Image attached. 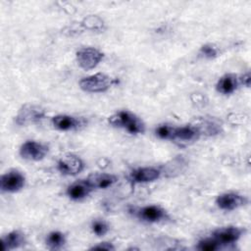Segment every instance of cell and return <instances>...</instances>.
Here are the masks:
<instances>
[{
	"mask_svg": "<svg viewBox=\"0 0 251 251\" xmlns=\"http://www.w3.org/2000/svg\"><path fill=\"white\" fill-rule=\"evenodd\" d=\"M108 121L113 126L124 128L131 134H139L145 131L143 121L129 111H119L110 116Z\"/></svg>",
	"mask_w": 251,
	"mask_h": 251,
	"instance_id": "6da1fadb",
	"label": "cell"
},
{
	"mask_svg": "<svg viewBox=\"0 0 251 251\" xmlns=\"http://www.w3.org/2000/svg\"><path fill=\"white\" fill-rule=\"evenodd\" d=\"M115 82L116 80L108 75L97 73L81 78L79 80V87L85 92L101 93L107 91Z\"/></svg>",
	"mask_w": 251,
	"mask_h": 251,
	"instance_id": "7a4b0ae2",
	"label": "cell"
},
{
	"mask_svg": "<svg viewBox=\"0 0 251 251\" xmlns=\"http://www.w3.org/2000/svg\"><path fill=\"white\" fill-rule=\"evenodd\" d=\"M45 117V110L37 105L25 104L18 112L15 122L19 126H27L40 122Z\"/></svg>",
	"mask_w": 251,
	"mask_h": 251,
	"instance_id": "3957f363",
	"label": "cell"
},
{
	"mask_svg": "<svg viewBox=\"0 0 251 251\" xmlns=\"http://www.w3.org/2000/svg\"><path fill=\"white\" fill-rule=\"evenodd\" d=\"M76 62L85 71L94 69L103 59L104 54L94 47H83L76 51Z\"/></svg>",
	"mask_w": 251,
	"mask_h": 251,
	"instance_id": "277c9868",
	"label": "cell"
},
{
	"mask_svg": "<svg viewBox=\"0 0 251 251\" xmlns=\"http://www.w3.org/2000/svg\"><path fill=\"white\" fill-rule=\"evenodd\" d=\"M57 169L62 175L75 176L83 171L84 163L75 154H66L58 160Z\"/></svg>",
	"mask_w": 251,
	"mask_h": 251,
	"instance_id": "5b68a950",
	"label": "cell"
},
{
	"mask_svg": "<svg viewBox=\"0 0 251 251\" xmlns=\"http://www.w3.org/2000/svg\"><path fill=\"white\" fill-rule=\"evenodd\" d=\"M48 153V147L34 140H27L20 147V155L28 161H40Z\"/></svg>",
	"mask_w": 251,
	"mask_h": 251,
	"instance_id": "8992f818",
	"label": "cell"
},
{
	"mask_svg": "<svg viewBox=\"0 0 251 251\" xmlns=\"http://www.w3.org/2000/svg\"><path fill=\"white\" fill-rule=\"evenodd\" d=\"M25 183V176L17 171L12 170L2 175L0 179V188L3 192H17L21 190Z\"/></svg>",
	"mask_w": 251,
	"mask_h": 251,
	"instance_id": "52a82bcc",
	"label": "cell"
},
{
	"mask_svg": "<svg viewBox=\"0 0 251 251\" xmlns=\"http://www.w3.org/2000/svg\"><path fill=\"white\" fill-rule=\"evenodd\" d=\"M247 198L236 192H226L216 198V204L221 210L232 211L247 203Z\"/></svg>",
	"mask_w": 251,
	"mask_h": 251,
	"instance_id": "ba28073f",
	"label": "cell"
},
{
	"mask_svg": "<svg viewBox=\"0 0 251 251\" xmlns=\"http://www.w3.org/2000/svg\"><path fill=\"white\" fill-rule=\"evenodd\" d=\"M136 217L146 223H159L168 218L167 212L158 205H147L139 208L136 212Z\"/></svg>",
	"mask_w": 251,
	"mask_h": 251,
	"instance_id": "9c48e42d",
	"label": "cell"
},
{
	"mask_svg": "<svg viewBox=\"0 0 251 251\" xmlns=\"http://www.w3.org/2000/svg\"><path fill=\"white\" fill-rule=\"evenodd\" d=\"M243 232L244 229L237 226H225L216 229L213 232V237L221 245H227L236 242Z\"/></svg>",
	"mask_w": 251,
	"mask_h": 251,
	"instance_id": "30bf717a",
	"label": "cell"
},
{
	"mask_svg": "<svg viewBox=\"0 0 251 251\" xmlns=\"http://www.w3.org/2000/svg\"><path fill=\"white\" fill-rule=\"evenodd\" d=\"M161 171L154 167H142L133 170L130 173V179L136 183H146L158 179Z\"/></svg>",
	"mask_w": 251,
	"mask_h": 251,
	"instance_id": "8fae6325",
	"label": "cell"
},
{
	"mask_svg": "<svg viewBox=\"0 0 251 251\" xmlns=\"http://www.w3.org/2000/svg\"><path fill=\"white\" fill-rule=\"evenodd\" d=\"M52 125L55 128L62 130V131H68L78 128L82 123L79 119L70 116V115H57L54 116L51 120Z\"/></svg>",
	"mask_w": 251,
	"mask_h": 251,
	"instance_id": "7c38bea8",
	"label": "cell"
},
{
	"mask_svg": "<svg viewBox=\"0 0 251 251\" xmlns=\"http://www.w3.org/2000/svg\"><path fill=\"white\" fill-rule=\"evenodd\" d=\"M201 135L196 126H174L172 140H179L182 142L194 141Z\"/></svg>",
	"mask_w": 251,
	"mask_h": 251,
	"instance_id": "4fadbf2b",
	"label": "cell"
},
{
	"mask_svg": "<svg viewBox=\"0 0 251 251\" xmlns=\"http://www.w3.org/2000/svg\"><path fill=\"white\" fill-rule=\"evenodd\" d=\"M117 176L111 174H104V173H96L90 175L86 181L92 187V189H105L111 185H113L117 181Z\"/></svg>",
	"mask_w": 251,
	"mask_h": 251,
	"instance_id": "5bb4252c",
	"label": "cell"
},
{
	"mask_svg": "<svg viewBox=\"0 0 251 251\" xmlns=\"http://www.w3.org/2000/svg\"><path fill=\"white\" fill-rule=\"evenodd\" d=\"M238 77L233 74H226L221 76L216 84V89L219 93L227 95L233 93L238 86Z\"/></svg>",
	"mask_w": 251,
	"mask_h": 251,
	"instance_id": "9a60e30c",
	"label": "cell"
},
{
	"mask_svg": "<svg viewBox=\"0 0 251 251\" xmlns=\"http://www.w3.org/2000/svg\"><path fill=\"white\" fill-rule=\"evenodd\" d=\"M92 187L89 185V183L85 180H78L75 181L74 183H72L71 185H69L68 189H67V195L73 199V200H81L83 198H85L91 191H92Z\"/></svg>",
	"mask_w": 251,
	"mask_h": 251,
	"instance_id": "2e32d148",
	"label": "cell"
},
{
	"mask_svg": "<svg viewBox=\"0 0 251 251\" xmlns=\"http://www.w3.org/2000/svg\"><path fill=\"white\" fill-rule=\"evenodd\" d=\"M26 242L25 234L20 230H13L2 237L3 250H13L23 246Z\"/></svg>",
	"mask_w": 251,
	"mask_h": 251,
	"instance_id": "e0dca14e",
	"label": "cell"
},
{
	"mask_svg": "<svg viewBox=\"0 0 251 251\" xmlns=\"http://www.w3.org/2000/svg\"><path fill=\"white\" fill-rule=\"evenodd\" d=\"M81 25L83 28L91 31H102L105 27L104 21L96 15H89L85 17L81 22Z\"/></svg>",
	"mask_w": 251,
	"mask_h": 251,
	"instance_id": "ac0fdd59",
	"label": "cell"
},
{
	"mask_svg": "<svg viewBox=\"0 0 251 251\" xmlns=\"http://www.w3.org/2000/svg\"><path fill=\"white\" fill-rule=\"evenodd\" d=\"M45 243L48 248L56 250L62 248L66 243V236L63 232L55 230L48 233L45 239Z\"/></svg>",
	"mask_w": 251,
	"mask_h": 251,
	"instance_id": "d6986e66",
	"label": "cell"
},
{
	"mask_svg": "<svg viewBox=\"0 0 251 251\" xmlns=\"http://www.w3.org/2000/svg\"><path fill=\"white\" fill-rule=\"evenodd\" d=\"M220 246L221 244L214 237H209V238L201 239L198 242L196 248L201 251H214L219 249Z\"/></svg>",
	"mask_w": 251,
	"mask_h": 251,
	"instance_id": "ffe728a7",
	"label": "cell"
},
{
	"mask_svg": "<svg viewBox=\"0 0 251 251\" xmlns=\"http://www.w3.org/2000/svg\"><path fill=\"white\" fill-rule=\"evenodd\" d=\"M199 54L206 59H214L219 56V48L212 43H206L199 49Z\"/></svg>",
	"mask_w": 251,
	"mask_h": 251,
	"instance_id": "44dd1931",
	"label": "cell"
},
{
	"mask_svg": "<svg viewBox=\"0 0 251 251\" xmlns=\"http://www.w3.org/2000/svg\"><path fill=\"white\" fill-rule=\"evenodd\" d=\"M91 229L97 236H103L109 231V226L103 220H94L91 223Z\"/></svg>",
	"mask_w": 251,
	"mask_h": 251,
	"instance_id": "7402d4cb",
	"label": "cell"
},
{
	"mask_svg": "<svg viewBox=\"0 0 251 251\" xmlns=\"http://www.w3.org/2000/svg\"><path fill=\"white\" fill-rule=\"evenodd\" d=\"M173 126L169 125H160L155 128V134L161 139L172 140L173 137Z\"/></svg>",
	"mask_w": 251,
	"mask_h": 251,
	"instance_id": "603a6c76",
	"label": "cell"
},
{
	"mask_svg": "<svg viewBox=\"0 0 251 251\" xmlns=\"http://www.w3.org/2000/svg\"><path fill=\"white\" fill-rule=\"evenodd\" d=\"M90 249L91 250H107V251H110V250H115V246L111 242L105 241V242H101L97 245H94Z\"/></svg>",
	"mask_w": 251,
	"mask_h": 251,
	"instance_id": "cb8c5ba5",
	"label": "cell"
},
{
	"mask_svg": "<svg viewBox=\"0 0 251 251\" xmlns=\"http://www.w3.org/2000/svg\"><path fill=\"white\" fill-rule=\"evenodd\" d=\"M239 82L243 85H245L246 87L250 86V80H251V76H250V73L247 72L245 74H243L239 78H238Z\"/></svg>",
	"mask_w": 251,
	"mask_h": 251,
	"instance_id": "d4e9b609",
	"label": "cell"
}]
</instances>
